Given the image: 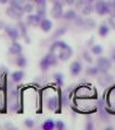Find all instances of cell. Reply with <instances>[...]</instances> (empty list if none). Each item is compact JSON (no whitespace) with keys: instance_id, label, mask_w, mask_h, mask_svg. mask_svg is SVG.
<instances>
[{"instance_id":"obj_1","label":"cell","mask_w":115,"mask_h":130,"mask_svg":"<svg viewBox=\"0 0 115 130\" xmlns=\"http://www.w3.org/2000/svg\"><path fill=\"white\" fill-rule=\"evenodd\" d=\"M50 51L54 52V53L58 52L56 56H58V59L61 61H66L73 55L72 48L69 47L67 43H65L64 41H61V40H56V41H54L51 44Z\"/></svg>"},{"instance_id":"obj_2","label":"cell","mask_w":115,"mask_h":130,"mask_svg":"<svg viewBox=\"0 0 115 130\" xmlns=\"http://www.w3.org/2000/svg\"><path fill=\"white\" fill-rule=\"evenodd\" d=\"M58 60H59V59H58L56 54L54 53V52L50 51L49 53H47L41 59V61L39 62V66H40V68H41L42 71H47L51 66H54V65H56Z\"/></svg>"},{"instance_id":"obj_3","label":"cell","mask_w":115,"mask_h":130,"mask_svg":"<svg viewBox=\"0 0 115 130\" xmlns=\"http://www.w3.org/2000/svg\"><path fill=\"white\" fill-rule=\"evenodd\" d=\"M96 67L101 74H106L110 71V68L112 67V60L109 58H105V56H101V58L97 60Z\"/></svg>"},{"instance_id":"obj_4","label":"cell","mask_w":115,"mask_h":130,"mask_svg":"<svg viewBox=\"0 0 115 130\" xmlns=\"http://www.w3.org/2000/svg\"><path fill=\"white\" fill-rule=\"evenodd\" d=\"M8 105H9V108L11 111L16 112L19 109V106H20L19 93L15 89H13V90H11L9 92V95H8Z\"/></svg>"},{"instance_id":"obj_5","label":"cell","mask_w":115,"mask_h":130,"mask_svg":"<svg viewBox=\"0 0 115 130\" xmlns=\"http://www.w3.org/2000/svg\"><path fill=\"white\" fill-rule=\"evenodd\" d=\"M93 8H94V11L99 15L109 14V13H111V11L113 10L112 8H111V6L109 5V2H105L104 0H98L96 2V6Z\"/></svg>"},{"instance_id":"obj_6","label":"cell","mask_w":115,"mask_h":130,"mask_svg":"<svg viewBox=\"0 0 115 130\" xmlns=\"http://www.w3.org/2000/svg\"><path fill=\"white\" fill-rule=\"evenodd\" d=\"M3 29H5L6 34L12 39V41L19 40V38L21 37V34H20V30L18 27H14L12 25H5L3 26Z\"/></svg>"},{"instance_id":"obj_7","label":"cell","mask_w":115,"mask_h":130,"mask_svg":"<svg viewBox=\"0 0 115 130\" xmlns=\"http://www.w3.org/2000/svg\"><path fill=\"white\" fill-rule=\"evenodd\" d=\"M50 14L53 19H60L62 18V14H63V7H62V3L56 1V2H53V6H52V9L50 11Z\"/></svg>"},{"instance_id":"obj_8","label":"cell","mask_w":115,"mask_h":130,"mask_svg":"<svg viewBox=\"0 0 115 130\" xmlns=\"http://www.w3.org/2000/svg\"><path fill=\"white\" fill-rule=\"evenodd\" d=\"M22 51H23V47H22L21 43L18 42V40H14V41L12 42V44L10 46V48H9V52L13 55L22 54Z\"/></svg>"},{"instance_id":"obj_9","label":"cell","mask_w":115,"mask_h":130,"mask_svg":"<svg viewBox=\"0 0 115 130\" xmlns=\"http://www.w3.org/2000/svg\"><path fill=\"white\" fill-rule=\"evenodd\" d=\"M47 107L50 111L56 112L58 108H59V99L56 96H50L47 100Z\"/></svg>"},{"instance_id":"obj_10","label":"cell","mask_w":115,"mask_h":130,"mask_svg":"<svg viewBox=\"0 0 115 130\" xmlns=\"http://www.w3.org/2000/svg\"><path fill=\"white\" fill-rule=\"evenodd\" d=\"M40 21H41V20L39 19V16L37 15L36 13H35V14L30 13V14L27 15V18H26V22H27V24H28V25H31V26H34V27L39 26Z\"/></svg>"},{"instance_id":"obj_11","label":"cell","mask_w":115,"mask_h":130,"mask_svg":"<svg viewBox=\"0 0 115 130\" xmlns=\"http://www.w3.org/2000/svg\"><path fill=\"white\" fill-rule=\"evenodd\" d=\"M81 70H83V66H81V63L78 62V61L73 62L71 66H69V71H71V74L73 76H78L81 73Z\"/></svg>"},{"instance_id":"obj_12","label":"cell","mask_w":115,"mask_h":130,"mask_svg":"<svg viewBox=\"0 0 115 130\" xmlns=\"http://www.w3.org/2000/svg\"><path fill=\"white\" fill-rule=\"evenodd\" d=\"M39 26L40 28H41V30L45 31V32H48V31H50L51 30V28H52V22L50 21L49 19H42L41 21H40V24H39Z\"/></svg>"},{"instance_id":"obj_13","label":"cell","mask_w":115,"mask_h":130,"mask_svg":"<svg viewBox=\"0 0 115 130\" xmlns=\"http://www.w3.org/2000/svg\"><path fill=\"white\" fill-rule=\"evenodd\" d=\"M18 28H19L20 34H21L22 37L25 39L27 42H30V39H28V37H27V27H26V24L20 20V21H19V27Z\"/></svg>"},{"instance_id":"obj_14","label":"cell","mask_w":115,"mask_h":130,"mask_svg":"<svg viewBox=\"0 0 115 130\" xmlns=\"http://www.w3.org/2000/svg\"><path fill=\"white\" fill-rule=\"evenodd\" d=\"M62 18L65 21H75L77 18V13L75 10H67L66 12H63Z\"/></svg>"},{"instance_id":"obj_15","label":"cell","mask_w":115,"mask_h":130,"mask_svg":"<svg viewBox=\"0 0 115 130\" xmlns=\"http://www.w3.org/2000/svg\"><path fill=\"white\" fill-rule=\"evenodd\" d=\"M15 65L20 68H24L27 65V60L26 58L24 56L23 54H20V55H16V59H15Z\"/></svg>"},{"instance_id":"obj_16","label":"cell","mask_w":115,"mask_h":130,"mask_svg":"<svg viewBox=\"0 0 115 130\" xmlns=\"http://www.w3.org/2000/svg\"><path fill=\"white\" fill-rule=\"evenodd\" d=\"M24 72L23 71H15L11 74V78H12V81L13 83H20V81H22V79L24 78Z\"/></svg>"},{"instance_id":"obj_17","label":"cell","mask_w":115,"mask_h":130,"mask_svg":"<svg viewBox=\"0 0 115 130\" xmlns=\"http://www.w3.org/2000/svg\"><path fill=\"white\" fill-rule=\"evenodd\" d=\"M94 11V8L91 3H86V5L83 7V9H81V13L84 15H90Z\"/></svg>"},{"instance_id":"obj_18","label":"cell","mask_w":115,"mask_h":130,"mask_svg":"<svg viewBox=\"0 0 115 130\" xmlns=\"http://www.w3.org/2000/svg\"><path fill=\"white\" fill-rule=\"evenodd\" d=\"M42 129L45 130H52V129H54L55 128V123L53 121L52 119H47L45 123L42 124Z\"/></svg>"},{"instance_id":"obj_19","label":"cell","mask_w":115,"mask_h":130,"mask_svg":"<svg viewBox=\"0 0 115 130\" xmlns=\"http://www.w3.org/2000/svg\"><path fill=\"white\" fill-rule=\"evenodd\" d=\"M109 31H110V27L105 25V24H102V25L99 26V35L101 37H105L109 34Z\"/></svg>"},{"instance_id":"obj_20","label":"cell","mask_w":115,"mask_h":130,"mask_svg":"<svg viewBox=\"0 0 115 130\" xmlns=\"http://www.w3.org/2000/svg\"><path fill=\"white\" fill-rule=\"evenodd\" d=\"M35 9V7L34 5H33V2H25L23 5V11H24V13H32L33 11H34Z\"/></svg>"},{"instance_id":"obj_21","label":"cell","mask_w":115,"mask_h":130,"mask_svg":"<svg viewBox=\"0 0 115 130\" xmlns=\"http://www.w3.org/2000/svg\"><path fill=\"white\" fill-rule=\"evenodd\" d=\"M46 13H47V9L46 8H36V14L39 16L40 20H42L46 18Z\"/></svg>"},{"instance_id":"obj_22","label":"cell","mask_w":115,"mask_h":130,"mask_svg":"<svg viewBox=\"0 0 115 130\" xmlns=\"http://www.w3.org/2000/svg\"><path fill=\"white\" fill-rule=\"evenodd\" d=\"M53 77H54V80L56 81L58 86L62 87L63 86V75L61 74V73H55V74L53 75Z\"/></svg>"},{"instance_id":"obj_23","label":"cell","mask_w":115,"mask_h":130,"mask_svg":"<svg viewBox=\"0 0 115 130\" xmlns=\"http://www.w3.org/2000/svg\"><path fill=\"white\" fill-rule=\"evenodd\" d=\"M91 52L96 55H100V54H102V52H103V48L99 46V44H96V46H93L91 48Z\"/></svg>"},{"instance_id":"obj_24","label":"cell","mask_w":115,"mask_h":130,"mask_svg":"<svg viewBox=\"0 0 115 130\" xmlns=\"http://www.w3.org/2000/svg\"><path fill=\"white\" fill-rule=\"evenodd\" d=\"M66 27H59L58 29L54 31V34H53V38H58L60 37V36H62L65 34V31H66Z\"/></svg>"},{"instance_id":"obj_25","label":"cell","mask_w":115,"mask_h":130,"mask_svg":"<svg viewBox=\"0 0 115 130\" xmlns=\"http://www.w3.org/2000/svg\"><path fill=\"white\" fill-rule=\"evenodd\" d=\"M86 73H87V75H90V76H96L99 71H98V68L96 66H92V67H88L87 70H86Z\"/></svg>"},{"instance_id":"obj_26","label":"cell","mask_w":115,"mask_h":130,"mask_svg":"<svg viewBox=\"0 0 115 130\" xmlns=\"http://www.w3.org/2000/svg\"><path fill=\"white\" fill-rule=\"evenodd\" d=\"M36 8H46L47 9V0H36Z\"/></svg>"},{"instance_id":"obj_27","label":"cell","mask_w":115,"mask_h":130,"mask_svg":"<svg viewBox=\"0 0 115 130\" xmlns=\"http://www.w3.org/2000/svg\"><path fill=\"white\" fill-rule=\"evenodd\" d=\"M111 78H112V77H109V76H105V77H103V78H101V79H99V83L102 85V86H106V85H108L110 81H111Z\"/></svg>"},{"instance_id":"obj_28","label":"cell","mask_w":115,"mask_h":130,"mask_svg":"<svg viewBox=\"0 0 115 130\" xmlns=\"http://www.w3.org/2000/svg\"><path fill=\"white\" fill-rule=\"evenodd\" d=\"M55 128L58 130H63L65 128V125H64V123L62 120H56L55 121Z\"/></svg>"},{"instance_id":"obj_29","label":"cell","mask_w":115,"mask_h":130,"mask_svg":"<svg viewBox=\"0 0 115 130\" xmlns=\"http://www.w3.org/2000/svg\"><path fill=\"white\" fill-rule=\"evenodd\" d=\"M24 124H25V126L27 128H33L35 126V123H34V120L33 119H25Z\"/></svg>"},{"instance_id":"obj_30","label":"cell","mask_w":115,"mask_h":130,"mask_svg":"<svg viewBox=\"0 0 115 130\" xmlns=\"http://www.w3.org/2000/svg\"><path fill=\"white\" fill-rule=\"evenodd\" d=\"M84 58L87 60V62H89V63H91L92 62V60H91V58H90V56L88 55V53L87 52H84Z\"/></svg>"},{"instance_id":"obj_31","label":"cell","mask_w":115,"mask_h":130,"mask_svg":"<svg viewBox=\"0 0 115 130\" xmlns=\"http://www.w3.org/2000/svg\"><path fill=\"white\" fill-rule=\"evenodd\" d=\"M109 5L111 6V8H112V9L115 10V0H109Z\"/></svg>"},{"instance_id":"obj_32","label":"cell","mask_w":115,"mask_h":130,"mask_svg":"<svg viewBox=\"0 0 115 130\" xmlns=\"http://www.w3.org/2000/svg\"><path fill=\"white\" fill-rule=\"evenodd\" d=\"M93 128V124H92V121H88V124H87V126H86V129H92Z\"/></svg>"},{"instance_id":"obj_33","label":"cell","mask_w":115,"mask_h":130,"mask_svg":"<svg viewBox=\"0 0 115 130\" xmlns=\"http://www.w3.org/2000/svg\"><path fill=\"white\" fill-rule=\"evenodd\" d=\"M65 2H66V5L72 6V5H74V3H75V0H65Z\"/></svg>"},{"instance_id":"obj_34","label":"cell","mask_w":115,"mask_h":130,"mask_svg":"<svg viewBox=\"0 0 115 130\" xmlns=\"http://www.w3.org/2000/svg\"><path fill=\"white\" fill-rule=\"evenodd\" d=\"M111 60H112V62H115V48L113 49V52H112V56H111Z\"/></svg>"},{"instance_id":"obj_35","label":"cell","mask_w":115,"mask_h":130,"mask_svg":"<svg viewBox=\"0 0 115 130\" xmlns=\"http://www.w3.org/2000/svg\"><path fill=\"white\" fill-rule=\"evenodd\" d=\"M94 1H96V0H80V2H85V3H91Z\"/></svg>"},{"instance_id":"obj_36","label":"cell","mask_w":115,"mask_h":130,"mask_svg":"<svg viewBox=\"0 0 115 130\" xmlns=\"http://www.w3.org/2000/svg\"><path fill=\"white\" fill-rule=\"evenodd\" d=\"M8 2H9V0H0V3H1V5H6Z\"/></svg>"},{"instance_id":"obj_37","label":"cell","mask_w":115,"mask_h":130,"mask_svg":"<svg viewBox=\"0 0 115 130\" xmlns=\"http://www.w3.org/2000/svg\"><path fill=\"white\" fill-rule=\"evenodd\" d=\"M3 26H5V24H3V22L0 20V30L1 29H3Z\"/></svg>"},{"instance_id":"obj_38","label":"cell","mask_w":115,"mask_h":130,"mask_svg":"<svg viewBox=\"0 0 115 130\" xmlns=\"http://www.w3.org/2000/svg\"><path fill=\"white\" fill-rule=\"evenodd\" d=\"M28 1H30V2H34V3H35V2H36V0H28Z\"/></svg>"}]
</instances>
